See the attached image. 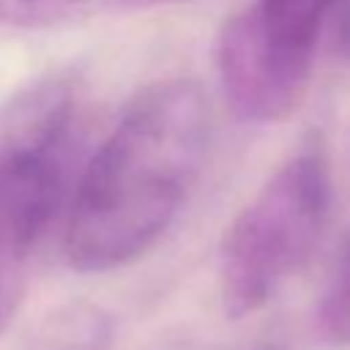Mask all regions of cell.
Listing matches in <instances>:
<instances>
[{"mask_svg":"<svg viewBox=\"0 0 350 350\" xmlns=\"http://www.w3.org/2000/svg\"><path fill=\"white\" fill-rule=\"evenodd\" d=\"M74 0H0L3 27H36L57 19Z\"/></svg>","mask_w":350,"mask_h":350,"instance_id":"7","label":"cell"},{"mask_svg":"<svg viewBox=\"0 0 350 350\" xmlns=\"http://www.w3.org/2000/svg\"><path fill=\"white\" fill-rule=\"evenodd\" d=\"M331 172L320 142H304L232 219L219 249V293L230 317L262 309L323 241Z\"/></svg>","mask_w":350,"mask_h":350,"instance_id":"3","label":"cell"},{"mask_svg":"<svg viewBox=\"0 0 350 350\" xmlns=\"http://www.w3.org/2000/svg\"><path fill=\"white\" fill-rule=\"evenodd\" d=\"M232 350H276L273 345H246V347H232Z\"/></svg>","mask_w":350,"mask_h":350,"instance_id":"10","label":"cell"},{"mask_svg":"<svg viewBox=\"0 0 350 350\" xmlns=\"http://www.w3.org/2000/svg\"><path fill=\"white\" fill-rule=\"evenodd\" d=\"M112 317L93 304H68L49 314L36 334L33 350H109Z\"/></svg>","mask_w":350,"mask_h":350,"instance_id":"5","label":"cell"},{"mask_svg":"<svg viewBox=\"0 0 350 350\" xmlns=\"http://www.w3.org/2000/svg\"><path fill=\"white\" fill-rule=\"evenodd\" d=\"M211 145L200 85L164 79L145 88L77 172L63 213V254L85 273L142 257L186 205Z\"/></svg>","mask_w":350,"mask_h":350,"instance_id":"1","label":"cell"},{"mask_svg":"<svg viewBox=\"0 0 350 350\" xmlns=\"http://www.w3.org/2000/svg\"><path fill=\"white\" fill-rule=\"evenodd\" d=\"M314 331L328 347H350V232L339 241L314 309Z\"/></svg>","mask_w":350,"mask_h":350,"instance_id":"6","label":"cell"},{"mask_svg":"<svg viewBox=\"0 0 350 350\" xmlns=\"http://www.w3.org/2000/svg\"><path fill=\"white\" fill-rule=\"evenodd\" d=\"M123 3H131V5H153V3H178V0H123Z\"/></svg>","mask_w":350,"mask_h":350,"instance_id":"9","label":"cell"},{"mask_svg":"<svg viewBox=\"0 0 350 350\" xmlns=\"http://www.w3.org/2000/svg\"><path fill=\"white\" fill-rule=\"evenodd\" d=\"M77 150L79 98L71 77H41L0 104V334L25 301L38 246L66 213Z\"/></svg>","mask_w":350,"mask_h":350,"instance_id":"2","label":"cell"},{"mask_svg":"<svg viewBox=\"0 0 350 350\" xmlns=\"http://www.w3.org/2000/svg\"><path fill=\"white\" fill-rule=\"evenodd\" d=\"M334 3L249 0L224 25L216 41V71L238 118L273 123L301 104Z\"/></svg>","mask_w":350,"mask_h":350,"instance_id":"4","label":"cell"},{"mask_svg":"<svg viewBox=\"0 0 350 350\" xmlns=\"http://www.w3.org/2000/svg\"><path fill=\"white\" fill-rule=\"evenodd\" d=\"M336 46L342 52V57L350 63V0L342 3L339 11V22H336Z\"/></svg>","mask_w":350,"mask_h":350,"instance_id":"8","label":"cell"}]
</instances>
